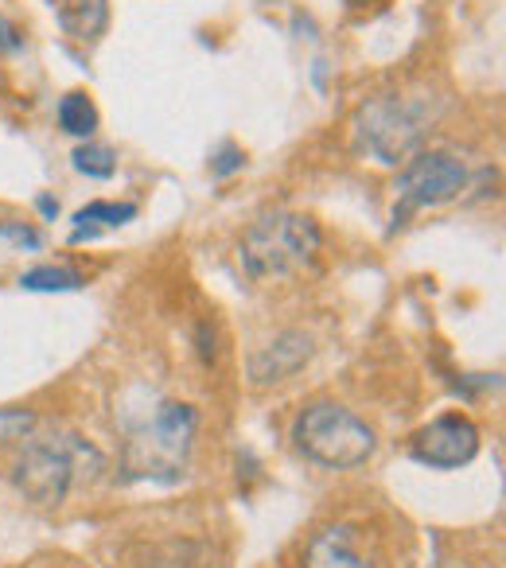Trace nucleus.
<instances>
[{
    "label": "nucleus",
    "mask_w": 506,
    "mask_h": 568,
    "mask_svg": "<svg viewBox=\"0 0 506 568\" xmlns=\"http://www.w3.org/2000/svg\"><path fill=\"white\" fill-rule=\"evenodd\" d=\"M199 417L183 402H160L141 425L129 428L121 471L129 483H180L195 448Z\"/></svg>",
    "instance_id": "nucleus-1"
},
{
    "label": "nucleus",
    "mask_w": 506,
    "mask_h": 568,
    "mask_svg": "<svg viewBox=\"0 0 506 568\" xmlns=\"http://www.w3.org/2000/svg\"><path fill=\"white\" fill-rule=\"evenodd\" d=\"M102 471L105 456L94 444H87L74 433H51L24 444L17 467H12V483L36 506H59L67 503L74 487L98 479Z\"/></svg>",
    "instance_id": "nucleus-2"
},
{
    "label": "nucleus",
    "mask_w": 506,
    "mask_h": 568,
    "mask_svg": "<svg viewBox=\"0 0 506 568\" xmlns=\"http://www.w3.org/2000/svg\"><path fill=\"white\" fill-rule=\"evenodd\" d=\"M436 113H441V102L421 94V90L417 94H405V90L374 94L355 113L358 144L378 164H402L413 152H421V141L428 136V125L436 121Z\"/></svg>",
    "instance_id": "nucleus-3"
},
{
    "label": "nucleus",
    "mask_w": 506,
    "mask_h": 568,
    "mask_svg": "<svg viewBox=\"0 0 506 568\" xmlns=\"http://www.w3.org/2000/svg\"><path fill=\"white\" fill-rule=\"evenodd\" d=\"M324 245L320 226L308 214L296 211H273L262 214L237 242V261H242L245 276L253 281H277L296 268H304Z\"/></svg>",
    "instance_id": "nucleus-4"
},
{
    "label": "nucleus",
    "mask_w": 506,
    "mask_h": 568,
    "mask_svg": "<svg viewBox=\"0 0 506 568\" xmlns=\"http://www.w3.org/2000/svg\"><path fill=\"white\" fill-rule=\"evenodd\" d=\"M293 440L312 464L332 467V471H351L363 467L378 448V436L366 420H358L351 409L335 402H316L296 417Z\"/></svg>",
    "instance_id": "nucleus-5"
},
{
    "label": "nucleus",
    "mask_w": 506,
    "mask_h": 568,
    "mask_svg": "<svg viewBox=\"0 0 506 568\" xmlns=\"http://www.w3.org/2000/svg\"><path fill=\"white\" fill-rule=\"evenodd\" d=\"M464 187H467V168L456 152H444V149L413 152L394 183V191H397L394 226H402L413 211L452 203V199H459Z\"/></svg>",
    "instance_id": "nucleus-6"
},
{
    "label": "nucleus",
    "mask_w": 506,
    "mask_h": 568,
    "mask_svg": "<svg viewBox=\"0 0 506 568\" xmlns=\"http://www.w3.org/2000/svg\"><path fill=\"white\" fill-rule=\"evenodd\" d=\"M409 456L425 467H436V471H456L479 456V428L459 413H444L413 436Z\"/></svg>",
    "instance_id": "nucleus-7"
},
{
    "label": "nucleus",
    "mask_w": 506,
    "mask_h": 568,
    "mask_svg": "<svg viewBox=\"0 0 506 568\" xmlns=\"http://www.w3.org/2000/svg\"><path fill=\"white\" fill-rule=\"evenodd\" d=\"M312 358V339L304 332H285L270 343V347L253 351L245 371H250L253 386H277V382L293 378L304 363Z\"/></svg>",
    "instance_id": "nucleus-8"
},
{
    "label": "nucleus",
    "mask_w": 506,
    "mask_h": 568,
    "mask_svg": "<svg viewBox=\"0 0 506 568\" xmlns=\"http://www.w3.org/2000/svg\"><path fill=\"white\" fill-rule=\"evenodd\" d=\"M304 568H374V557L363 545V529L327 526L304 549Z\"/></svg>",
    "instance_id": "nucleus-9"
},
{
    "label": "nucleus",
    "mask_w": 506,
    "mask_h": 568,
    "mask_svg": "<svg viewBox=\"0 0 506 568\" xmlns=\"http://www.w3.org/2000/svg\"><path fill=\"white\" fill-rule=\"evenodd\" d=\"M55 20L71 40L94 43L110 24V0H51Z\"/></svg>",
    "instance_id": "nucleus-10"
},
{
    "label": "nucleus",
    "mask_w": 506,
    "mask_h": 568,
    "mask_svg": "<svg viewBox=\"0 0 506 568\" xmlns=\"http://www.w3.org/2000/svg\"><path fill=\"white\" fill-rule=\"evenodd\" d=\"M136 219V206L133 203H87L79 214H74V230H71V242L82 245V242H94L98 234H105V230H118L125 226V222Z\"/></svg>",
    "instance_id": "nucleus-11"
},
{
    "label": "nucleus",
    "mask_w": 506,
    "mask_h": 568,
    "mask_svg": "<svg viewBox=\"0 0 506 568\" xmlns=\"http://www.w3.org/2000/svg\"><path fill=\"white\" fill-rule=\"evenodd\" d=\"M20 288H28V293H79L82 273L67 265H40L20 276Z\"/></svg>",
    "instance_id": "nucleus-12"
},
{
    "label": "nucleus",
    "mask_w": 506,
    "mask_h": 568,
    "mask_svg": "<svg viewBox=\"0 0 506 568\" xmlns=\"http://www.w3.org/2000/svg\"><path fill=\"white\" fill-rule=\"evenodd\" d=\"M59 125H63V133H71V136H94L98 110H94V102H90V94L71 90V94L59 102Z\"/></svg>",
    "instance_id": "nucleus-13"
},
{
    "label": "nucleus",
    "mask_w": 506,
    "mask_h": 568,
    "mask_svg": "<svg viewBox=\"0 0 506 568\" xmlns=\"http://www.w3.org/2000/svg\"><path fill=\"white\" fill-rule=\"evenodd\" d=\"M71 160H74V172L90 175V180H110L118 172V156L105 144H82V149H74Z\"/></svg>",
    "instance_id": "nucleus-14"
},
{
    "label": "nucleus",
    "mask_w": 506,
    "mask_h": 568,
    "mask_svg": "<svg viewBox=\"0 0 506 568\" xmlns=\"http://www.w3.org/2000/svg\"><path fill=\"white\" fill-rule=\"evenodd\" d=\"M40 417L32 409H0V444H12V440H28L36 433Z\"/></svg>",
    "instance_id": "nucleus-15"
},
{
    "label": "nucleus",
    "mask_w": 506,
    "mask_h": 568,
    "mask_svg": "<svg viewBox=\"0 0 506 568\" xmlns=\"http://www.w3.org/2000/svg\"><path fill=\"white\" fill-rule=\"evenodd\" d=\"M20 48H24V32L0 12V55H17Z\"/></svg>",
    "instance_id": "nucleus-16"
},
{
    "label": "nucleus",
    "mask_w": 506,
    "mask_h": 568,
    "mask_svg": "<svg viewBox=\"0 0 506 568\" xmlns=\"http://www.w3.org/2000/svg\"><path fill=\"white\" fill-rule=\"evenodd\" d=\"M245 160H242V152L234 149V144H226V149L214 156V164H211V175H230V172H237Z\"/></svg>",
    "instance_id": "nucleus-17"
},
{
    "label": "nucleus",
    "mask_w": 506,
    "mask_h": 568,
    "mask_svg": "<svg viewBox=\"0 0 506 568\" xmlns=\"http://www.w3.org/2000/svg\"><path fill=\"white\" fill-rule=\"evenodd\" d=\"M0 237H9V242H17V245H28V250H40V234H36L32 226H0Z\"/></svg>",
    "instance_id": "nucleus-18"
},
{
    "label": "nucleus",
    "mask_w": 506,
    "mask_h": 568,
    "mask_svg": "<svg viewBox=\"0 0 506 568\" xmlns=\"http://www.w3.org/2000/svg\"><path fill=\"white\" fill-rule=\"evenodd\" d=\"M40 211L51 219V214H59V203H55V199H48V195H43V199H40Z\"/></svg>",
    "instance_id": "nucleus-19"
}]
</instances>
